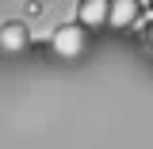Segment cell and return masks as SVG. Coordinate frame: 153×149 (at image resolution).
I'll return each instance as SVG.
<instances>
[{"mask_svg":"<svg viewBox=\"0 0 153 149\" xmlns=\"http://www.w3.org/2000/svg\"><path fill=\"white\" fill-rule=\"evenodd\" d=\"M50 46H54V54H61V57H76L84 50V27H80V23H61L54 31V38H50Z\"/></svg>","mask_w":153,"mask_h":149,"instance_id":"6da1fadb","label":"cell"},{"mask_svg":"<svg viewBox=\"0 0 153 149\" xmlns=\"http://www.w3.org/2000/svg\"><path fill=\"white\" fill-rule=\"evenodd\" d=\"M107 12H111V0H80L76 4V23L84 31H100V27H107Z\"/></svg>","mask_w":153,"mask_h":149,"instance_id":"7a4b0ae2","label":"cell"},{"mask_svg":"<svg viewBox=\"0 0 153 149\" xmlns=\"http://www.w3.org/2000/svg\"><path fill=\"white\" fill-rule=\"evenodd\" d=\"M142 19V4L138 0H111V12H107V27H119L126 31Z\"/></svg>","mask_w":153,"mask_h":149,"instance_id":"3957f363","label":"cell"},{"mask_svg":"<svg viewBox=\"0 0 153 149\" xmlns=\"http://www.w3.org/2000/svg\"><path fill=\"white\" fill-rule=\"evenodd\" d=\"M27 27H23V23H4V27H0V50H4V54H19V50H23V46H27Z\"/></svg>","mask_w":153,"mask_h":149,"instance_id":"277c9868","label":"cell"},{"mask_svg":"<svg viewBox=\"0 0 153 149\" xmlns=\"http://www.w3.org/2000/svg\"><path fill=\"white\" fill-rule=\"evenodd\" d=\"M146 42H149V46H153V23H149V35H146Z\"/></svg>","mask_w":153,"mask_h":149,"instance_id":"5b68a950","label":"cell"},{"mask_svg":"<svg viewBox=\"0 0 153 149\" xmlns=\"http://www.w3.org/2000/svg\"><path fill=\"white\" fill-rule=\"evenodd\" d=\"M149 8H153V0H149Z\"/></svg>","mask_w":153,"mask_h":149,"instance_id":"8992f818","label":"cell"}]
</instances>
